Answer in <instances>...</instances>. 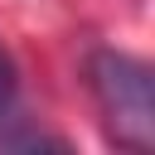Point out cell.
Returning <instances> with one entry per match:
<instances>
[{
  "instance_id": "7a4b0ae2",
  "label": "cell",
  "mask_w": 155,
  "mask_h": 155,
  "mask_svg": "<svg viewBox=\"0 0 155 155\" xmlns=\"http://www.w3.org/2000/svg\"><path fill=\"white\" fill-rule=\"evenodd\" d=\"M15 107H19V73H15L10 48L0 44V121H10V116H15Z\"/></svg>"
},
{
  "instance_id": "6da1fadb",
  "label": "cell",
  "mask_w": 155,
  "mask_h": 155,
  "mask_svg": "<svg viewBox=\"0 0 155 155\" xmlns=\"http://www.w3.org/2000/svg\"><path fill=\"white\" fill-rule=\"evenodd\" d=\"M87 82H92L107 136L121 150H150L155 145V78H150V68L121 48H97L87 58Z\"/></svg>"
}]
</instances>
